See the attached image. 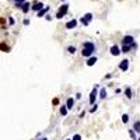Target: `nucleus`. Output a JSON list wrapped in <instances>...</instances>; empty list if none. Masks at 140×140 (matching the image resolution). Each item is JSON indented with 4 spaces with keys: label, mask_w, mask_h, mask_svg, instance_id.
I'll list each match as a JSON object with an SVG mask.
<instances>
[{
    "label": "nucleus",
    "mask_w": 140,
    "mask_h": 140,
    "mask_svg": "<svg viewBox=\"0 0 140 140\" xmlns=\"http://www.w3.org/2000/svg\"><path fill=\"white\" fill-rule=\"evenodd\" d=\"M95 51H97V45H95L94 42H91V41H87V42H83L81 45V55L83 58H91V56H94Z\"/></svg>",
    "instance_id": "1"
},
{
    "label": "nucleus",
    "mask_w": 140,
    "mask_h": 140,
    "mask_svg": "<svg viewBox=\"0 0 140 140\" xmlns=\"http://www.w3.org/2000/svg\"><path fill=\"white\" fill-rule=\"evenodd\" d=\"M122 45H129V46H132V48H136V42H134V38H133V35H125L123 37V39H122Z\"/></svg>",
    "instance_id": "2"
},
{
    "label": "nucleus",
    "mask_w": 140,
    "mask_h": 140,
    "mask_svg": "<svg viewBox=\"0 0 140 140\" xmlns=\"http://www.w3.org/2000/svg\"><path fill=\"white\" fill-rule=\"evenodd\" d=\"M67 11H69V4H67V3L62 4V7L58 10V13H56V18H63Z\"/></svg>",
    "instance_id": "3"
},
{
    "label": "nucleus",
    "mask_w": 140,
    "mask_h": 140,
    "mask_svg": "<svg viewBox=\"0 0 140 140\" xmlns=\"http://www.w3.org/2000/svg\"><path fill=\"white\" fill-rule=\"evenodd\" d=\"M92 21V14L91 13H87V14H84L80 18V22H81L83 25H90V22Z\"/></svg>",
    "instance_id": "4"
},
{
    "label": "nucleus",
    "mask_w": 140,
    "mask_h": 140,
    "mask_svg": "<svg viewBox=\"0 0 140 140\" xmlns=\"http://www.w3.org/2000/svg\"><path fill=\"white\" fill-rule=\"evenodd\" d=\"M97 88H98V84H95V87L92 88V91H91V94H90V104L91 105H94L95 104V100H97V95H98V91H97Z\"/></svg>",
    "instance_id": "5"
},
{
    "label": "nucleus",
    "mask_w": 140,
    "mask_h": 140,
    "mask_svg": "<svg viewBox=\"0 0 140 140\" xmlns=\"http://www.w3.org/2000/svg\"><path fill=\"white\" fill-rule=\"evenodd\" d=\"M43 6H45V4L42 3V2H34V4H31V10H32V11H41V10L43 9Z\"/></svg>",
    "instance_id": "6"
},
{
    "label": "nucleus",
    "mask_w": 140,
    "mask_h": 140,
    "mask_svg": "<svg viewBox=\"0 0 140 140\" xmlns=\"http://www.w3.org/2000/svg\"><path fill=\"white\" fill-rule=\"evenodd\" d=\"M122 52H121V48H119L118 45H113V46H111V55L112 56H119Z\"/></svg>",
    "instance_id": "7"
},
{
    "label": "nucleus",
    "mask_w": 140,
    "mask_h": 140,
    "mask_svg": "<svg viewBox=\"0 0 140 140\" xmlns=\"http://www.w3.org/2000/svg\"><path fill=\"white\" fill-rule=\"evenodd\" d=\"M119 69H121L122 72H126V70L129 69V60L128 59H123V60L119 63Z\"/></svg>",
    "instance_id": "8"
},
{
    "label": "nucleus",
    "mask_w": 140,
    "mask_h": 140,
    "mask_svg": "<svg viewBox=\"0 0 140 140\" xmlns=\"http://www.w3.org/2000/svg\"><path fill=\"white\" fill-rule=\"evenodd\" d=\"M74 104H76V100L74 98H67V101H66V108L67 109H73V107H74Z\"/></svg>",
    "instance_id": "9"
},
{
    "label": "nucleus",
    "mask_w": 140,
    "mask_h": 140,
    "mask_svg": "<svg viewBox=\"0 0 140 140\" xmlns=\"http://www.w3.org/2000/svg\"><path fill=\"white\" fill-rule=\"evenodd\" d=\"M76 27H77V20H74V18L66 22V28H67V30H73V28H76Z\"/></svg>",
    "instance_id": "10"
},
{
    "label": "nucleus",
    "mask_w": 140,
    "mask_h": 140,
    "mask_svg": "<svg viewBox=\"0 0 140 140\" xmlns=\"http://www.w3.org/2000/svg\"><path fill=\"white\" fill-rule=\"evenodd\" d=\"M97 62H98V58H97V56H91V58L87 59V66L91 67V66H94V64L97 63Z\"/></svg>",
    "instance_id": "11"
},
{
    "label": "nucleus",
    "mask_w": 140,
    "mask_h": 140,
    "mask_svg": "<svg viewBox=\"0 0 140 140\" xmlns=\"http://www.w3.org/2000/svg\"><path fill=\"white\" fill-rule=\"evenodd\" d=\"M30 10H31V3H30V2H25V3L22 4V9H21V11L24 13V14H27V13L30 11Z\"/></svg>",
    "instance_id": "12"
},
{
    "label": "nucleus",
    "mask_w": 140,
    "mask_h": 140,
    "mask_svg": "<svg viewBox=\"0 0 140 140\" xmlns=\"http://www.w3.org/2000/svg\"><path fill=\"white\" fill-rule=\"evenodd\" d=\"M132 46H129V45H122V48H121V52H123V53H128V52H130L132 51Z\"/></svg>",
    "instance_id": "13"
},
{
    "label": "nucleus",
    "mask_w": 140,
    "mask_h": 140,
    "mask_svg": "<svg viewBox=\"0 0 140 140\" xmlns=\"http://www.w3.org/2000/svg\"><path fill=\"white\" fill-rule=\"evenodd\" d=\"M133 130L136 132V133L140 134V121H136L134 122V125H133Z\"/></svg>",
    "instance_id": "14"
},
{
    "label": "nucleus",
    "mask_w": 140,
    "mask_h": 140,
    "mask_svg": "<svg viewBox=\"0 0 140 140\" xmlns=\"http://www.w3.org/2000/svg\"><path fill=\"white\" fill-rule=\"evenodd\" d=\"M76 51H77V48L74 45H70V46H67V52H69L70 55H74L76 53Z\"/></svg>",
    "instance_id": "15"
},
{
    "label": "nucleus",
    "mask_w": 140,
    "mask_h": 140,
    "mask_svg": "<svg viewBox=\"0 0 140 140\" xmlns=\"http://www.w3.org/2000/svg\"><path fill=\"white\" fill-rule=\"evenodd\" d=\"M48 11H49V7H43L41 11H38V17H43V15H45Z\"/></svg>",
    "instance_id": "16"
},
{
    "label": "nucleus",
    "mask_w": 140,
    "mask_h": 140,
    "mask_svg": "<svg viewBox=\"0 0 140 140\" xmlns=\"http://www.w3.org/2000/svg\"><path fill=\"white\" fill-rule=\"evenodd\" d=\"M67 111H69V109L66 108V105H62V107H60V115L62 116H66L67 115Z\"/></svg>",
    "instance_id": "17"
},
{
    "label": "nucleus",
    "mask_w": 140,
    "mask_h": 140,
    "mask_svg": "<svg viewBox=\"0 0 140 140\" xmlns=\"http://www.w3.org/2000/svg\"><path fill=\"white\" fill-rule=\"evenodd\" d=\"M100 98H101V100H105V98H107V90H105V88H101Z\"/></svg>",
    "instance_id": "18"
},
{
    "label": "nucleus",
    "mask_w": 140,
    "mask_h": 140,
    "mask_svg": "<svg viewBox=\"0 0 140 140\" xmlns=\"http://www.w3.org/2000/svg\"><path fill=\"white\" fill-rule=\"evenodd\" d=\"M125 95L129 98V100H130V98L133 97V95H132V88H129V87H126V88H125Z\"/></svg>",
    "instance_id": "19"
},
{
    "label": "nucleus",
    "mask_w": 140,
    "mask_h": 140,
    "mask_svg": "<svg viewBox=\"0 0 140 140\" xmlns=\"http://www.w3.org/2000/svg\"><path fill=\"white\" fill-rule=\"evenodd\" d=\"M25 3V0H17V2H15V7H17V9H22V4Z\"/></svg>",
    "instance_id": "20"
},
{
    "label": "nucleus",
    "mask_w": 140,
    "mask_h": 140,
    "mask_svg": "<svg viewBox=\"0 0 140 140\" xmlns=\"http://www.w3.org/2000/svg\"><path fill=\"white\" fill-rule=\"evenodd\" d=\"M129 136H130L133 140H137V137H136V132H134L133 129H129Z\"/></svg>",
    "instance_id": "21"
},
{
    "label": "nucleus",
    "mask_w": 140,
    "mask_h": 140,
    "mask_svg": "<svg viewBox=\"0 0 140 140\" xmlns=\"http://www.w3.org/2000/svg\"><path fill=\"white\" fill-rule=\"evenodd\" d=\"M122 122H123V123H128L129 122V115L128 113H123V115H122Z\"/></svg>",
    "instance_id": "22"
},
{
    "label": "nucleus",
    "mask_w": 140,
    "mask_h": 140,
    "mask_svg": "<svg viewBox=\"0 0 140 140\" xmlns=\"http://www.w3.org/2000/svg\"><path fill=\"white\" fill-rule=\"evenodd\" d=\"M0 51H3V52H10V48H9L7 45H4V43H3V45H0Z\"/></svg>",
    "instance_id": "23"
},
{
    "label": "nucleus",
    "mask_w": 140,
    "mask_h": 140,
    "mask_svg": "<svg viewBox=\"0 0 140 140\" xmlns=\"http://www.w3.org/2000/svg\"><path fill=\"white\" fill-rule=\"evenodd\" d=\"M97 109H98V105H97V104H94V105H92V108L90 109V113H94Z\"/></svg>",
    "instance_id": "24"
},
{
    "label": "nucleus",
    "mask_w": 140,
    "mask_h": 140,
    "mask_svg": "<svg viewBox=\"0 0 140 140\" xmlns=\"http://www.w3.org/2000/svg\"><path fill=\"white\" fill-rule=\"evenodd\" d=\"M85 113H87V112H85V111H81V112H80V115H79V118H80V119H84Z\"/></svg>",
    "instance_id": "25"
},
{
    "label": "nucleus",
    "mask_w": 140,
    "mask_h": 140,
    "mask_svg": "<svg viewBox=\"0 0 140 140\" xmlns=\"http://www.w3.org/2000/svg\"><path fill=\"white\" fill-rule=\"evenodd\" d=\"M14 22H15L14 18H13V17H9V24L10 25H14Z\"/></svg>",
    "instance_id": "26"
},
{
    "label": "nucleus",
    "mask_w": 140,
    "mask_h": 140,
    "mask_svg": "<svg viewBox=\"0 0 140 140\" xmlns=\"http://www.w3.org/2000/svg\"><path fill=\"white\" fill-rule=\"evenodd\" d=\"M72 140H81V136H80V134H74Z\"/></svg>",
    "instance_id": "27"
},
{
    "label": "nucleus",
    "mask_w": 140,
    "mask_h": 140,
    "mask_svg": "<svg viewBox=\"0 0 140 140\" xmlns=\"http://www.w3.org/2000/svg\"><path fill=\"white\" fill-rule=\"evenodd\" d=\"M52 104H53V105H58V104H59V98H53Z\"/></svg>",
    "instance_id": "28"
},
{
    "label": "nucleus",
    "mask_w": 140,
    "mask_h": 140,
    "mask_svg": "<svg viewBox=\"0 0 140 140\" xmlns=\"http://www.w3.org/2000/svg\"><path fill=\"white\" fill-rule=\"evenodd\" d=\"M22 24H24V25H30V20H28V18H25L24 21H22Z\"/></svg>",
    "instance_id": "29"
},
{
    "label": "nucleus",
    "mask_w": 140,
    "mask_h": 140,
    "mask_svg": "<svg viewBox=\"0 0 140 140\" xmlns=\"http://www.w3.org/2000/svg\"><path fill=\"white\" fill-rule=\"evenodd\" d=\"M45 18H46V20H48V21H51V20H52V18H53V17H52V15H51V14H48V15H46V17H45Z\"/></svg>",
    "instance_id": "30"
},
{
    "label": "nucleus",
    "mask_w": 140,
    "mask_h": 140,
    "mask_svg": "<svg viewBox=\"0 0 140 140\" xmlns=\"http://www.w3.org/2000/svg\"><path fill=\"white\" fill-rule=\"evenodd\" d=\"M80 98H81V94H80V92H77V94H76V100H80Z\"/></svg>",
    "instance_id": "31"
},
{
    "label": "nucleus",
    "mask_w": 140,
    "mask_h": 140,
    "mask_svg": "<svg viewBox=\"0 0 140 140\" xmlns=\"http://www.w3.org/2000/svg\"><path fill=\"white\" fill-rule=\"evenodd\" d=\"M41 140H48V139H45V137H43V139H41Z\"/></svg>",
    "instance_id": "32"
},
{
    "label": "nucleus",
    "mask_w": 140,
    "mask_h": 140,
    "mask_svg": "<svg viewBox=\"0 0 140 140\" xmlns=\"http://www.w3.org/2000/svg\"><path fill=\"white\" fill-rule=\"evenodd\" d=\"M137 140H140V136H139V137H137Z\"/></svg>",
    "instance_id": "33"
},
{
    "label": "nucleus",
    "mask_w": 140,
    "mask_h": 140,
    "mask_svg": "<svg viewBox=\"0 0 140 140\" xmlns=\"http://www.w3.org/2000/svg\"><path fill=\"white\" fill-rule=\"evenodd\" d=\"M11 2H17V0H11Z\"/></svg>",
    "instance_id": "34"
},
{
    "label": "nucleus",
    "mask_w": 140,
    "mask_h": 140,
    "mask_svg": "<svg viewBox=\"0 0 140 140\" xmlns=\"http://www.w3.org/2000/svg\"><path fill=\"white\" fill-rule=\"evenodd\" d=\"M66 140H72V139H66Z\"/></svg>",
    "instance_id": "35"
},
{
    "label": "nucleus",
    "mask_w": 140,
    "mask_h": 140,
    "mask_svg": "<svg viewBox=\"0 0 140 140\" xmlns=\"http://www.w3.org/2000/svg\"><path fill=\"white\" fill-rule=\"evenodd\" d=\"M62 2H66V0H62Z\"/></svg>",
    "instance_id": "36"
},
{
    "label": "nucleus",
    "mask_w": 140,
    "mask_h": 140,
    "mask_svg": "<svg viewBox=\"0 0 140 140\" xmlns=\"http://www.w3.org/2000/svg\"><path fill=\"white\" fill-rule=\"evenodd\" d=\"M0 45H2V43H0Z\"/></svg>",
    "instance_id": "37"
}]
</instances>
